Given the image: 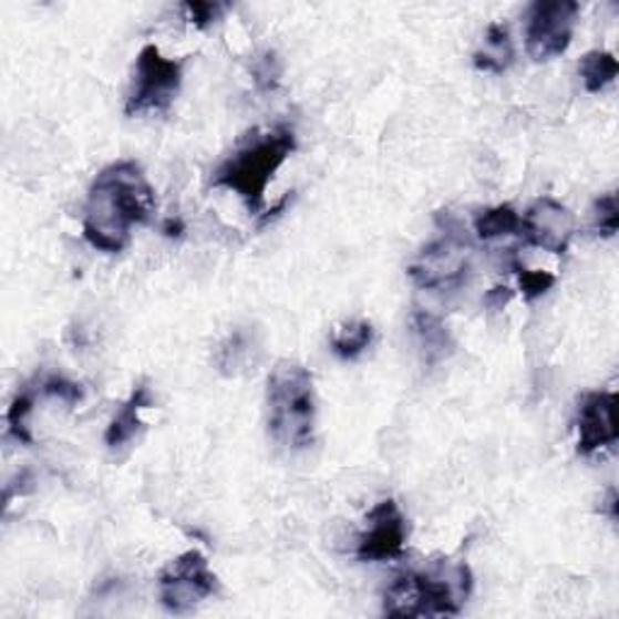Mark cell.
<instances>
[{"mask_svg": "<svg viewBox=\"0 0 619 619\" xmlns=\"http://www.w3.org/2000/svg\"><path fill=\"white\" fill-rule=\"evenodd\" d=\"M269 433L286 451H306L314 443V400L312 373L298 361H279L267 383Z\"/></svg>", "mask_w": 619, "mask_h": 619, "instance_id": "4", "label": "cell"}, {"mask_svg": "<svg viewBox=\"0 0 619 619\" xmlns=\"http://www.w3.org/2000/svg\"><path fill=\"white\" fill-rule=\"evenodd\" d=\"M410 525L394 498H385L365 516V530L355 545V557L361 561H392L404 555Z\"/></svg>", "mask_w": 619, "mask_h": 619, "instance_id": "9", "label": "cell"}, {"mask_svg": "<svg viewBox=\"0 0 619 619\" xmlns=\"http://www.w3.org/2000/svg\"><path fill=\"white\" fill-rule=\"evenodd\" d=\"M375 327L368 320H351L347 324L337 327L329 339L332 353L341 361H355L373 347Z\"/></svg>", "mask_w": 619, "mask_h": 619, "instance_id": "15", "label": "cell"}, {"mask_svg": "<svg viewBox=\"0 0 619 619\" xmlns=\"http://www.w3.org/2000/svg\"><path fill=\"white\" fill-rule=\"evenodd\" d=\"M516 61V49L506 24L492 22L486 28L482 47L474 51V69L484 73H504Z\"/></svg>", "mask_w": 619, "mask_h": 619, "instance_id": "14", "label": "cell"}, {"mask_svg": "<svg viewBox=\"0 0 619 619\" xmlns=\"http://www.w3.org/2000/svg\"><path fill=\"white\" fill-rule=\"evenodd\" d=\"M151 404H153V394L146 383H138L134 390H131L128 400L118 406V412L112 416L107 431H104V445H107L112 453L122 451L124 445H128L136 439V433L143 426L141 412L148 410Z\"/></svg>", "mask_w": 619, "mask_h": 619, "instance_id": "12", "label": "cell"}, {"mask_svg": "<svg viewBox=\"0 0 619 619\" xmlns=\"http://www.w3.org/2000/svg\"><path fill=\"white\" fill-rule=\"evenodd\" d=\"M155 204V189L136 161L104 167L92 182L83 208L85 243L104 255L124 252L131 230L146 226Z\"/></svg>", "mask_w": 619, "mask_h": 619, "instance_id": "1", "label": "cell"}, {"mask_svg": "<svg viewBox=\"0 0 619 619\" xmlns=\"http://www.w3.org/2000/svg\"><path fill=\"white\" fill-rule=\"evenodd\" d=\"M578 73H581V81L588 92L605 90L610 83H615V78L619 73V63L615 59L612 51H588V54L578 63Z\"/></svg>", "mask_w": 619, "mask_h": 619, "instance_id": "17", "label": "cell"}, {"mask_svg": "<svg viewBox=\"0 0 619 619\" xmlns=\"http://www.w3.org/2000/svg\"><path fill=\"white\" fill-rule=\"evenodd\" d=\"M184 78L182 61L167 59L155 44H146L136 56L134 81L126 97V114H163L179 95Z\"/></svg>", "mask_w": 619, "mask_h": 619, "instance_id": "5", "label": "cell"}, {"mask_svg": "<svg viewBox=\"0 0 619 619\" xmlns=\"http://www.w3.org/2000/svg\"><path fill=\"white\" fill-rule=\"evenodd\" d=\"M474 578L465 561H431L426 569L398 576L385 590L390 617H455L472 596Z\"/></svg>", "mask_w": 619, "mask_h": 619, "instance_id": "3", "label": "cell"}, {"mask_svg": "<svg viewBox=\"0 0 619 619\" xmlns=\"http://www.w3.org/2000/svg\"><path fill=\"white\" fill-rule=\"evenodd\" d=\"M163 233H165L167 237H179V235L184 233V223H182L179 218H167V220L163 223Z\"/></svg>", "mask_w": 619, "mask_h": 619, "instance_id": "27", "label": "cell"}, {"mask_svg": "<svg viewBox=\"0 0 619 619\" xmlns=\"http://www.w3.org/2000/svg\"><path fill=\"white\" fill-rule=\"evenodd\" d=\"M252 347H255L252 337L243 332V329L233 332L226 341H223L220 349H218V355H216V363L220 368V373L233 375V373L240 371V365H245L249 361V355H252V351H255Z\"/></svg>", "mask_w": 619, "mask_h": 619, "instance_id": "19", "label": "cell"}, {"mask_svg": "<svg viewBox=\"0 0 619 619\" xmlns=\"http://www.w3.org/2000/svg\"><path fill=\"white\" fill-rule=\"evenodd\" d=\"M510 300H513V291L508 286H494L492 291H486L484 306L494 310V312H498V310H504Z\"/></svg>", "mask_w": 619, "mask_h": 619, "instance_id": "25", "label": "cell"}, {"mask_svg": "<svg viewBox=\"0 0 619 619\" xmlns=\"http://www.w3.org/2000/svg\"><path fill=\"white\" fill-rule=\"evenodd\" d=\"M39 392L47 394V398H56L63 404L75 406L78 402L83 400V388L73 383V380L63 378V375H49L47 380H42V385H39Z\"/></svg>", "mask_w": 619, "mask_h": 619, "instance_id": "24", "label": "cell"}, {"mask_svg": "<svg viewBox=\"0 0 619 619\" xmlns=\"http://www.w3.org/2000/svg\"><path fill=\"white\" fill-rule=\"evenodd\" d=\"M619 228V206L617 194H602L592 204V233L600 237H615Z\"/></svg>", "mask_w": 619, "mask_h": 619, "instance_id": "22", "label": "cell"}, {"mask_svg": "<svg viewBox=\"0 0 619 619\" xmlns=\"http://www.w3.org/2000/svg\"><path fill=\"white\" fill-rule=\"evenodd\" d=\"M600 513H605L612 523L619 518V504H617V489L608 492V498H605V506L600 508Z\"/></svg>", "mask_w": 619, "mask_h": 619, "instance_id": "26", "label": "cell"}, {"mask_svg": "<svg viewBox=\"0 0 619 619\" xmlns=\"http://www.w3.org/2000/svg\"><path fill=\"white\" fill-rule=\"evenodd\" d=\"M520 237L525 243L551 255H564L576 233V218L561 202L543 196L520 216Z\"/></svg>", "mask_w": 619, "mask_h": 619, "instance_id": "10", "label": "cell"}, {"mask_svg": "<svg viewBox=\"0 0 619 619\" xmlns=\"http://www.w3.org/2000/svg\"><path fill=\"white\" fill-rule=\"evenodd\" d=\"M578 10L576 0H537L530 6L525 47L533 61H551L569 49Z\"/></svg>", "mask_w": 619, "mask_h": 619, "instance_id": "8", "label": "cell"}, {"mask_svg": "<svg viewBox=\"0 0 619 619\" xmlns=\"http://www.w3.org/2000/svg\"><path fill=\"white\" fill-rule=\"evenodd\" d=\"M161 602L167 612L184 615L199 608L218 590V576L210 571L199 549H189L169 561L157 578Z\"/></svg>", "mask_w": 619, "mask_h": 619, "instance_id": "7", "label": "cell"}, {"mask_svg": "<svg viewBox=\"0 0 619 619\" xmlns=\"http://www.w3.org/2000/svg\"><path fill=\"white\" fill-rule=\"evenodd\" d=\"M296 146V131L286 124H276L267 131H249L226 161L214 169L210 184L218 189L235 192L245 202L249 214L259 216L265 208L269 182Z\"/></svg>", "mask_w": 619, "mask_h": 619, "instance_id": "2", "label": "cell"}, {"mask_svg": "<svg viewBox=\"0 0 619 619\" xmlns=\"http://www.w3.org/2000/svg\"><path fill=\"white\" fill-rule=\"evenodd\" d=\"M520 214L510 204H498L484 208L474 218V233L479 240H496L504 235H520Z\"/></svg>", "mask_w": 619, "mask_h": 619, "instance_id": "16", "label": "cell"}, {"mask_svg": "<svg viewBox=\"0 0 619 619\" xmlns=\"http://www.w3.org/2000/svg\"><path fill=\"white\" fill-rule=\"evenodd\" d=\"M510 269H513V274L518 276V283H520V288H523L525 300L543 298V296L549 291V288L557 283V276H555V274L528 269L525 265H520V259H518V257H510Z\"/></svg>", "mask_w": 619, "mask_h": 619, "instance_id": "20", "label": "cell"}, {"mask_svg": "<svg viewBox=\"0 0 619 619\" xmlns=\"http://www.w3.org/2000/svg\"><path fill=\"white\" fill-rule=\"evenodd\" d=\"M226 10H228L226 3H210V0H189V3L182 6L184 18H187V22H192L194 28H199V30L220 20Z\"/></svg>", "mask_w": 619, "mask_h": 619, "instance_id": "23", "label": "cell"}, {"mask_svg": "<svg viewBox=\"0 0 619 619\" xmlns=\"http://www.w3.org/2000/svg\"><path fill=\"white\" fill-rule=\"evenodd\" d=\"M578 453L590 457L617 443V394L615 392H588L578 404L576 414Z\"/></svg>", "mask_w": 619, "mask_h": 619, "instance_id": "11", "label": "cell"}, {"mask_svg": "<svg viewBox=\"0 0 619 619\" xmlns=\"http://www.w3.org/2000/svg\"><path fill=\"white\" fill-rule=\"evenodd\" d=\"M249 71H252L255 85L259 92H274L281 83V61H279V56H276V51H271V49L261 51L259 56H255L252 65H249Z\"/></svg>", "mask_w": 619, "mask_h": 619, "instance_id": "21", "label": "cell"}, {"mask_svg": "<svg viewBox=\"0 0 619 619\" xmlns=\"http://www.w3.org/2000/svg\"><path fill=\"white\" fill-rule=\"evenodd\" d=\"M34 400H37V390L34 388H24L16 394V400L10 402V410L6 414L8 421V436L16 439L22 445L32 443V433H30V414L34 410Z\"/></svg>", "mask_w": 619, "mask_h": 619, "instance_id": "18", "label": "cell"}, {"mask_svg": "<svg viewBox=\"0 0 619 619\" xmlns=\"http://www.w3.org/2000/svg\"><path fill=\"white\" fill-rule=\"evenodd\" d=\"M412 327L419 339V349L424 353L426 365H436L445 359H451L455 351V339L439 314L416 310L412 314Z\"/></svg>", "mask_w": 619, "mask_h": 619, "instance_id": "13", "label": "cell"}, {"mask_svg": "<svg viewBox=\"0 0 619 619\" xmlns=\"http://www.w3.org/2000/svg\"><path fill=\"white\" fill-rule=\"evenodd\" d=\"M470 265V243L463 228L453 218L445 216L443 235L429 243L406 269L410 279L426 291H447L460 288L467 281Z\"/></svg>", "mask_w": 619, "mask_h": 619, "instance_id": "6", "label": "cell"}]
</instances>
